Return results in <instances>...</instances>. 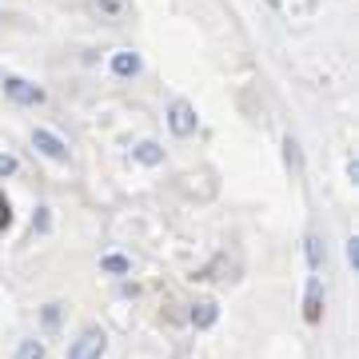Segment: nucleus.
Returning a JSON list of instances; mask_svg holds the SVG:
<instances>
[{
    "mask_svg": "<svg viewBox=\"0 0 359 359\" xmlns=\"http://www.w3.org/2000/svg\"><path fill=\"white\" fill-rule=\"evenodd\" d=\"M323 316V287H320V276L308 280V295H304V320L308 323H320Z\"/></svg>",
    "mask_w": 359,
    "mask_h": 359,
    "instance_id": "nucleus-5",
    "label": "nucleus"
},
{
    "mask_svg": "<svg viewBox=\"0 0 359 359\" xmlns=\"http://www.w3.org/2000/svg\"><path fill=\"white\" fill-rule=\"evenodd\" d=\"M308 264H311V271L323 268V240L320 236H308Z\"/></svg>",
    "mask_w": 359,
    "mask_h": 359,
    "instance_id": "nucleus-9",
    "label": "nucleus"
},
{
    "mask_svg": "<svg viewBox=\"0 0 359 359\" xmlns=\"http://www.w3.org/2000/svg\"><path fill=\"white\" fill-rule=\"evenodd\" d=\"M168 128L176 132V136H192L196 132V108L188 100H176L168 108Z\"/></svg>",
    "mask_w": 359,
    "mask_h": 359,
    "instance_id": "nucleus-2",
    "label": "nucleus"
},
{
    "mask_svg": "<svg viewBox=\"0 0 359 359\" xmlns=\"http://www.w3.org/2000/svg\"><path fill=\"white\" fill-rule=\"evenodd\" d=\"M100 268H104V271H112V276H124L132 264H128L124 256H104V259H100Z\"/></svg>",
    "mask_w": 359,
    "mask_h": 359,
    "instance_id": "nucleus-10",
    "label": "nucleus"
},
{
    "mask_svg": "<svg viewBox=\"0 0 359 359\" xmlns=\"http://www.w3.org/2000/svg\"><path fill=\"white\" fill-rule=\"evenodd\" d=\"M4 92H8L16 104H44V88H36V84H28V80H20V76H4Z\"/></svg>",
    "mask_w": 359,
    "mask_h": 359,
    "instance_id": "nucleus-3",
    "label": "nucleus"
},
{
    "mask_svg": "<svg viewBox=\"0 0 359 359\" xmlns=\"http://www.w3.org/2000/svg\"><path fill=\"white\" fill-rule=\"evenodd\" d=\"M216 320H219V304L216 299H204V304H196L192 308V327H200V332H208Z\"/></svg>",
    "mask_w": 359,
    "mask_h": 359,
    "instance_id": "nucleus-6",
    "label": "nucleus"
},
{
    "mask_svg": "<svg viewBox=\"0 0 359 359\" xmlns=\"http://www.w3.org/2000/svg\"><path fill=\"white\" fill-rule=\"evenodd\" d=\"M32 144H36L40 152L48 156V160H68V144L60 140V136H52L48 128H36V132H32Z\"/></svg>",
    "mask_w": 359,
    "mask_h": 359,
    "instance_id": "nucleus-4",
    "label": "nucleus"
},
{
    "mask_svg": "<svg viewBox=\"0 0 359 359\" xmlns=\"http://www.w3.org/2000/svg\"><path fill=\"white\" fill-rule=\"evenodd\" d=\"M347 264H351V268H359V240H351V244H347Z\"/></svg>",
    "mask_w": 359,
    "mask_h": 359,
    "instance_id": "nucleus-16",
    "label": "nucleus"
},
{
    "mask_svg": "<svg viewBox=\"0 0 359 359\" xmlns=\"http://www.w3.org/2000/svg\"><path fill=\"white\" fill-rule=\"evenodd\" d=\"M112 72L116 76H136L140 72V56L136 52H112Z\"/></svg>",
    "mask_w": 359,
    "mask_h": 359,
    "instance_id": "nucleus-8",
    "label": "nucleus"
},
{
    "mask_svg": "<svg viewBox=\"0 0 359 359\" xmlns=\"http://www.w3.org/2000/svg\"><path fill=\"white\" fill-rule=\"evenodd\" d=\"M13 228V204H8V196L0 192V231Z\"/></svg>",
    "mask_w": 359,
    "mask_h": 359,
    "instance_id": "nucleus-13",
    "label": "nucleus"
},
{
    "mask_svg": "<svg viewBox=\"0 0 359 359\" xmlns=\"http://www.w3.org/2000/svg\"><path fill=\"white\" fill-rule=\"evenodd\" d=\"M104 347H108V335L104 332H84L76 344L68 347V359H100Z\"/></svg>",
    "mask_w": 359,
    "mask_h": 359,
    "instance_id": "nucleus-1",
    "label": "nucleus"
},
{
    "mask_svg": "<svg viewBox=\"0 0 359 359\" xmlns=\"http://www.w3.org/2000/svg\"><path fill=\"white\" fill-rule=\"evenodd\" d=\"M16 168H20V164H16V156H0V180H4V176H13Z\"/></svg>",
    "mask_w": 359,
    "mask_h": 359,
    "instance_id": "nucleus-15",
    "label": "nucleus"
},
{
    "mask_svg": "<svg viewBox=\"0 0 359 359\" xmlns=\"http://www.w3.org/2000/svg\"><path fill=\"white\" fill-rule=\"evenodd\" d=\"M52 208H36V216H32V231H40V236H44V231L52 228V216H48Z\"/></svg>",
    "mask_w": 359,
    "mask_h": 359,
    "instance_id": "nucleus-12",
    "label": "nucleus"
},
{
    "mask_svg": "<svg viewBox=\"0 0 359 359\" xmlns=\"http://www.w3.org/2000/svg\"><path fill=\"white\" fill-rule=\"evenodd\" d=\"M96 4H100L104 13H112V16H120V8H124V4H120V0H96Z\"/></svg>",
    "mask_w": 359,
    "mask_h": 359,
    "instance_id": "nucleus-17",
    "label": "nucleus"
},
{
    "mask_svg": "<svg viewBox=\"0 0 359 359\" xmlns=\"http://www.w3.org/2000/svg\"><path fill=\"white\" fill-rule=\"evenodd\" d=\"M132 156H136V164H144V168H156V164H164V148L156 140H144V144H136L132 148Z\"/></svg>",
    "mask_w": 359,
    "mask_h": 359,
    "instance_id": "nucleus-7",
    "label": "nucleus"
},
{
    "mask_svg": "<svg viewBox=\"0 0 359 359\" xmlns=\"http://www.w3.org/2000/svg\"><path fill=\"white\" fill-rule=\"evenodd\" d=\"M16 359H44V344L25 339V344H20V351H16Z\"/></svg>",
    "mask_w": 359,
    "mask_h": 359,
    "instance_id": "nucleus-11",
    "label": "nucleus"
},
{
    "mask_svg": "<svg viewBox=\"0 0 359 359\" xmlns=\"http://www.w3.org/2000/svg\"><path fill=\"white\" fill-rule=\"evenodd\" d=\"M60 323V304H48L44 308V327H56Z\"/></svg>",
    "mask_w": 359,
    "mask_h": 359,
    "instance_id": "nucleus-14",
    "label": "nucleus"
}]
</instances>
